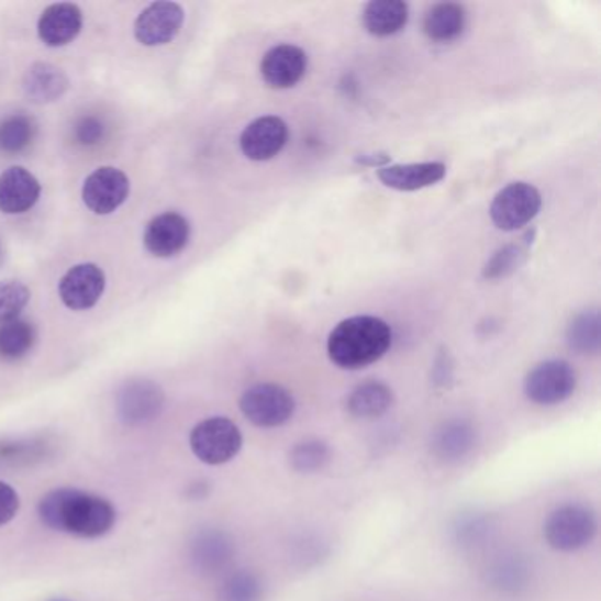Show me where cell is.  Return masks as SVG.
<instances>
[{
    "label": "cell",
    "instance_id": "1",
    "mask_svg": "<svg viewBox=\"0 0 601 601\" xmlns=\"http://www.w3.org/2000/svg\"><path fill=\"white\" fill-rule=\"evenodd\" d=\"M41 521L49 530L63 531L80 538H99L115 526L113 504L98 496L76 489H57L41 499Z\"/></svg>",
    "mask_w": 601,
    "mask_h": 601
},
{
    "label": "cell",
    "instance_id": "2",
    "mask_svg": "<svg viewBox=\"0 0 601 601\" xmlns=\"http://www.w3.org/2000/svg\"><path fill=\"white\" fill-rule=\"evenodd\" d=\"M392 329L375 316H353L341 321L329 335L330 360L346 370H358L375 364L392 346Z\"/></svg>",
    "mask_w": 601,
    "mask_h": 601
},
{
    "label": "cell",
    "instance_id": "3",
    "mask_svg": "<svg viewBox=\"0 0 601 601\" xmlns=\"http://www.w3.org/2000/svg\"><path fill=\"white\" fill-rule=\"evenodd\" d=\"M597 533V513L588 504L580 503L556 508L544 526L545 542L557 553H577L588 547Z\"/></svg>",
    "mask_w": 601,
    "mask_h": 601
},
{
    "label": "cell",
    "instance_id": "4",
    "mask_svg": "<svg viewBox=\"0 0 601 601\" xmlns=\"http://www.w3.org/2000/svg\"><path fill=\"white\" fill-rule=\"evenodd\" d=\"M189 443L192 454L197 455L201 463L221 466L235 459L244 439L241 429L236 427L232 420L214 416L203 420L192 429Z\"/></svg>",
    "mask_w": 601,
    "mask_h": 601
},
{
    "label": "cell",
    "instance_id": "5",
    "mask_svg": "<svg viewBox=\"0 0 601 601\" xmlns=\"http://www.w3.org/2000/svg\"><path fill=\"white\" fill-rule=\"evenodd\" d=\"M294 408V397L281 385H254L241 397L242 413L259 429L281 427L293 419Z\"/></svg>",
    "mask_w": 601,
    "mask_h": 601
},
{
    "label": "cell",
    "instance_id": "6",
    "mask_svg": "<svg viewBox=\"0 0 601 601\" xmlns=\"http://www.w3.org/2000/svg\"><path fill=\"white\" fill-rule=\"evenodd\" d=\"M577 388V372L565 360L542 361L527 372L524 393L538 405H557L570 399Z\"/></svg>",
    "mask_w": 601,
    "mask_h": 601
},
{
    "label": "cell",
    "instance_id": "7",
    "mask_svg": "<svg viewBox=\"0 0 601 601\" xmlns=\"http://www.w3.org/2000/svg\"><path fill=\"white\" fill-rule=\"evenodd\" d=\"M542 209V194L535 186L513 182L496 194L490 205L492 223L503 232H515L526 226Z\"/></svg>",
    "mask_w": 601,
    "mask_h": 601
},
{
    "label": "cell",
    "instance_id": "8",
    "mask_svg": "<svg viewBox=\"0 0 601 601\" xmlns=\"http://www.w3.org/2000/svg\"><path fill=\"white\" fill-rule=\"evenodd\" d=\"M130 189V179L124 171L113 166H101L85 180L81 198L94 214L108 215L124 205Z\"/></svg>",
    "mask_w": 601,
    "mask_h": 601
},
{
    "label": "cell",
    "instance_id": "9",
    "mask_svg": "<svg viewBox=\"0 0 601 601\" xmlns=\"http://www.w3.org/2000/svg\"><path fill=\"white\" fill-rule=\"evenodd\" d=\"M165 393L148 379H131L116 393V413L125 425H143L159 416Z\"/></svg>",
    "mask_w": 601,
    "mask_h": 601
},
{
    "label": "cell",
    "instance_id": "10",
    "mask_svg": "<svg viewBox=\"0 0 601 601\" xmlns=\"http://www.w3.org/2000/svg\"><path fill=\"white\" fill-rule=\"evenodd\" d=\"M107 276L103 268L94 264H80L69 268L58 282V294L66 308L87 311L94 308L103 297Z\"/></svg>",
    "mask_w": 601,
    "mask_h": 601
},
{
    "label": "cell",
    "instance_id": "11",
    "mask_svg": "<svg viewBox=\"0 0 601 601\" xmlns=\"http://www.w3.org/2000/svg\"><path fill=\"white\" fill-rule=\"evenodd\" d=\"M183 10L175 2H154L134 22V36L145 46L168 45L179 36Z\"/></svg>",
    "mask_w": 601,
    "mask_h": 601
},
{
    "label": "cell",
    "instance_id": "12",
    "mask_svg": "<svg viewBox=\"0 0 601 601\" xmlns=\"http://www.w3.org/2000/svg\"><path fill=\"white\" fill-rule=\"evenodd\" d=\"M236 547L232 536L221 530L198 531L189 545V559L194 570L203 575H215L226 570L235 557Z\"/></svg>",
    "mask_w": 601,
    "mask_h": 601
},
{
    "label": "cell",
    "instance_id": "13",
    "mask_svg": "<svg viewBox=\"0 0 601 601\" xmlns=\"http://www.w3.org/2000/svg\"><path fill=\"white\" fill-rule=\"evenodd\" d=\"M290 130L281 116H259L245 127L241 136V148L251 160H268L286 147Z\"/></svg>",
    "mask_w": 601,
    "mask_h": 601
},
{
    "label": "cell",
    "instance_id": "14",
    "mask_svg": "<svg viewBox=\"0 0 601 601\" xmlns=\"http://www.w3.org/2000/svg\"><path fill=\"white\" fill-rule=\"evenodd\" d=\"M477 445V427L466 419L446 420L431 437L434 457L446 464H459L468 459Z\"/></svg>",
    "mask_w": 601,
    "mask_h": 601
},
{
    "label": "cell",
    "instance_id": "15",
    "mask_svg": "<svg viewBox=\"0 0 601 601\" xmlns=\"http://www.w3.org/2000/svg\"><path fill=\"white\" fill-rule=\"evenodd\" d=\"M191 226L188 219L177 212H165L148 223L143 244L157 258H171L188 245Z\"/></svg>",
    "mask_w": 601,
    "mask_h": 601
},
{
    "label": "cell",
    "instance_id": "16",
    "mask_svg": "<svg viewBox=\"0 0 601 601\" xmlns=\"http://www.w3.org/2000/svg\"><path fill=\"white\" fill-rule=\"evenodd\" d=\"M308 71V55L294 45H277L261 60V76L272 89H291Z\"/></svg>",
    "mask_w": 601,
    "mask_h": 601
},
{
    "label": "cell",
    "instance_id": "17",
    "mask_svg": "<svg viewBox=\"0 0 601 601\" xmlns=\"http://www.w3.org/2000/svg\"><path fill=\"white\" fill-rule=\"evenodd\" d=\"M81 25L84 14L80 8L71 2H60L43 11L37 22V34L46 46L58 48L73 43L80 34Z\"/></svg>",
    "mask_w": 601,
    "mask_h": 601
},
{
    "label": "cell",
    "instance_id": "18",
    "mask_svg": "<svg viewBox=\"0 0 601 601\" xmlns=\"http://www.w3.org/2000/svg\"><path fill=\"white\" fill-rule=\"evenodd\" d=\"M41 183L29 169L13 166L0 175V212L23 214L36 205Z\"/></svg>",
    "mask_w": 601,
    "mask_h": 601
},
{
    "label": "cell",
    "instance_id": "19",
    "mask_svg": "<svg viewBox=\"0 0 601 601\" xmlns=\"http://www.w3.org/2000/svg\"><path fill=\"white\" fill-rule=\"evenodd\" d=\"M446 166L443 163H414V165H390L378 169V179L387 188L411 192L431 188L445 179Z\"/></svg>",
    "mask_w": 601,
    "mask_h": 601
},
{
    "label": "cell",
    "instance_id": "20",
    "mask_svg": "<svg viewBox=\"0 0 601 601\" xmlns=\"http://www.w3.org/2000/svg\"><path fill=\"white\" fill-rule=\"evenodd\" d=\"M531 570L526 557L519 554H504L498 557L492 565L487 568L486 579L490 588L501 594H519L530 588Z\"/></svg>",
    "mask_w": 601,
    "mask_h": 601
},
{
    "label": "cell",
    "instance_id": "21",
    "mask_svg": "<svg viewBox=\"0 0 601 601\" xmlns=\"http://www.w3.org/2000/svg\"><path fill=\"white\" fill-rule=\"evenodd\" d=\"M67 89H69L67 76L52 64H34L29 67L23 78V90L32 103H54L66 94Z\"/></svg>",
    "mask_w": 601,
    "mask_h": 601
},
{
    "label": "cell",
    "instance_id": "22",
    "mask_svg": "<svg viewBox=\"0 0 601 601\" xmlns=\"http://www.w3.org/2000/svg\"><path fill=\"white\" fill-rule=\"evenodd\" d=\"M393 402H396V396L392 388L381 381H367V383L358 385L349 393L346 408L353 419L376 420L390 411Z\"/></svg>",
    "mask_w": 601,
    "mask_h": 601
},
{
    "label": "cell",
    "instance_id": "23",
    "mask_svg": "<svg viewBox=\"0 0 601 601\" xmlns=\"http://www.w3.org/2000/svg\"><path fill=\"white\" fill-rule=\"evenodd\" d=\"M408 19L410 10L402 0H372L364 10V25L372 36H393L405 27Z\"/></svg>",
    "mask_w": 601,
    "mask_h": 601
},
{
    "label": "cell",
    "instance_id": "24",
    "mask_svg": "<svg viewBox=\"0 0 601 601\" xmlns=\"http://www.w3.org/2000/svg\"><path fill=\"white\" fill-rule=\"evenodd\" d=\"M466 10L455 2H442L431 8L423 19L425 36L436 43H450L466 29Z\"/></svg>",
    "mask_w": 601,
    "mask_h": 601
},
{
    "label": "cell",
    "instance_id": "25",
    "mask_svg": "<svg viewBox=\"0 0 601 601\" xmlns=\"http://www.w3.org/2000/svg\"><path fill=\"white\" fill-rule=\"evenodd\" d=\"M36 343V329L25 320H13L0 325V357L20 360Z\"/></svg>",
    "mask_w": 601,
    "mask_h": 601
},
{
    "label": "cell",
    "instance_id": "26",
    "mask_svg": "<svg viewBox=\"0 0 601 601\" xmlns=\"http://www.w3.org/2000/svg\"><path fill=\"white\" fill-rule=\"evenodd\" d=\"M566 341L579 355H592L600 349V318L597 311H586L571 320Z\"/></svg>",
    "mask_w": 601,
    "mask_h": 601
},
{
    "label": "cell",
    "instance_id": "27",
    "mask_svg": "<svg viewBox=\"0 0 601 601\" xmlns=\"http://www.w3.org/2000/svg\"><path fill=\"white\" fill-rule=\"evenodd\" d=\"M37 125L32 116L14 113L0 122V151L19 154L31 147L36 138Z\"/></svg>",
    "mask_w": 601,
    "mask_h": 601
},
{
    "label": "cell",
    "instance_id": "28",
    "mask_svg": "<svg viewBox=\"0 0 601 601\" xmlns=\"http://www.w3.org/2000/svg\"><path fill=\"white\" fill-rule=\"evenodd\" d=\"M290 466L300 475H314L325 469L332 460V448L323 439H305L290 450Z\"/></svg>",
    "mask_w": 601,
    "mask_h": 601
},
{
    "label": "cell",
    "instance_id": "29",
    "mask_svg": "<svg viewBox=\"0 0 601 601\" xmlns=\"http://www.w3.org/2000/svg\"><path fill=\"white\" fill-rule=\"evenodd\" d=\"M264 580L251 570L227 575L218 592L219 601H264Z\"/></svg>",
    "mask_w": 601,
    "mask_h": 601
},
{
    "label": "cell",
    "instance_id": "30",
    "mask_svg": "<svg viewBox=\"0 0 601 601\" xmlns=\"http://www.w3.org/2000/svg\"><path fill=\"white\" fill-rule=\"evenodd\" d=\"M452 533H454L455 544L459 545V547H480L489 538L490 533H492V522H490L486 513H463L455 521Z\"/></svg>",
    "mask_w": 601,
    "mask_h": 601
},
{
    "label": "cell",
    "instance_id": "31",
    "mask_svg": "<svg viewBox=\"0 0 601 601\" xmlns=\"http://www.w3.org/2000/svg\"><path fill=\"white\" fill-rule=\"evenodd\" d=\"M31 300L27 286L19 281L0 282V325L19 320L20 312Z\"/></svg>",
    "mask_w": 601,
    "mask_h": 601
},
{
    "label": "cell",
    "instance_id": "32",
    "mask_svg": "<svg viewBox=\"0 0 601 601\" xmlns=\"http://www.w3.org/2000/svg\"><path fill=\"white\" fill-rule=\"evenodd\" d=\"M522 259H524V251L521 245H507L492 256L483 270V276L487 279H501V277L510 276L517 270Z\"/></svg>",
    "mask_w": 601,
    "mask_h": 601
},
{
    "label": "cell",
    "instance_id": "33",
    "mask_svg": "<svg viewBox=\"0 0 601 601\" xmlns=\"http://www.w3.org/2000/svg\"><path fill=\"white\" fill-rule=\"evenodd\" d=\"M75 136L81 145H96L103 140L104 124L98 116H81L80 121L76 122Z\"/></svg>",
    "mask_w": 601,
    "mask_h": 601
},
{
    "label": "cell",
    "instance_id": "34",
    "mask_svg": "<svg viewBox=\"0 0 601 601\" xmlns=\"http://www.w3.org/2000/svg\"><path fill=\"white\" fill-rule=\"evenodd\" d=\"M20 510V498L13 487L0 481V526L16 517Z\"/></svg>",
    "mask_w": 601,
    "mask_h": 601
},
{
    "label": "cell",
    "instance_id": "35",
    "mask_svg": "<svg viewBox=\"0 0 601 601\" xmlns=\"http://www.w3.org/2000/svg\"><path fill=\"white\" fill-rule=\"evenodd\" d=\"M434 383L437 387H448L452 381V366L448 357L437 358L436 367L433 370Z\"/></svg>",
    "mask_w": 601,
    "mask_h": 601
},
{
    "label": "cell",
    "instance_id": "36",
    "mask_svg": "<svg viewBox=\"0 0 601 601\" xmlns=\"http://www.w3.org/2000/svg\"><path fill=\"white\" fill-rule=\"evenodd\" d=\"M209 483H205V481H197L194 486L189 487V496H191L192 499H203L209 496Z\"/></svg>",
    "mask_w": 601,
    "mask_h": 601
},
{
    "label": "cell",
    "instance_id": "37",
    "mask_svg": "<svg viewBox=\"0 0 601 601\" xmlns=\"http://www.w3.org/2000/svg\"><path fill=\"white\" fill-rule=\"evenodd\" d=\"M52 601H69V600H63V598H60V600H52Z\"/></svg>",
    "mask_w": 601,
    "mask_h": 601
}]
</instances>
